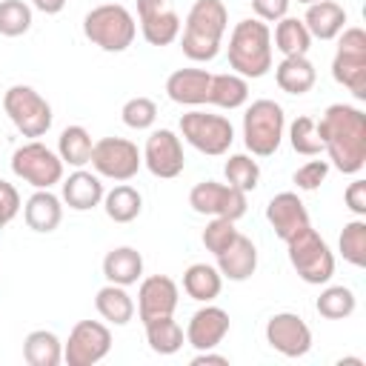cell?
<instances>
[{"label":"cell","mask_w":366,"mask_h":366,"mask_svg":"<svg viewBox=\"0 0 366 366\" xmlns=\"http://www.w3.org/2000/svg\"><path fill=\"white\" fill-rule=\"evenodd\" d=\"M317 134L343 174H355L366 163V114L349 103H332L320 123Z\"/></svg>","instance_id":"cell-1"},{"label":"cell","mask_w":366,"mask_h":366,"mask_svg":"<svg viewBox=\"0 0 366 366\" xmlns=\"http://www.w3.org/2000/svg\"><path fill=\"white\" fill-rule=\"evenodd\" d=\"M229 11L223 0H194L186 14L183 29V54L189 60H212L220 49V37L226 31Z\"/></svg>","instance_id":"cell-2"},{"label":"cell","mask_w":366,"mask_h":366,"mask_svg":"<svg viewBox=\"0 0 366 366\" xmlns=\"http://www.w3.org/2000/svg\"><path fill=\"white\" fill-rule=\"evenodd\" d=\"M229 66L243 77H263L272 66V31L263 20H240L229 37Z\"/></svg>","instance_id":"cell-3"},{"label":"cell","mask_w":366,"mask_h":366,"mask_svg":"<svg viewBox=\"0 0 366 366\" xmlns=\"http://www.w3.org/2000/svg\"><path fill=\"white\" fill-rule=\"evenodd\" d=\"M134 31H137L134 29V17L120 3L94 6L83 17V34L94 46H100L103 51H123V49H129L132 40H134Z\"/></svg>","instance_id":"cell-4"},{"label":"cell","mask_w":366,"mask_h":366,"mask_svg":"<svg viewBox=\"0 0 366 366\" xmlns=\"http://www.w3.org/2000/svg\"><path fill=\"white\" fill-rule=\"evenodd\" d=\"M243 140L252 154H272L283 140V109L280 103L260 97L243 114Z\"/></svg>","instance_id":"cell-5"},{"label":"cell","mask_w":366,"mask_h":366,"mask_svg":"<svg viewBox=\"0 0 366 366\" xmlns=\"http://www.w3.org/2000/svg\"><path fill=\"white\" fill-rule=\"evenodd\" d=\"M286 246H289V260H292L295 272L306 283H326L335 274V254L329 252L326 240L312 226H306L295 237H289Z\"/></svg>","instance_id":"cell-6"},{"label":"cell","mask_w":366,"mask_h":366,"mask_svg":"<svg viewBox=\"0 0 366 366\" xmlns=\"http://www.w3.org/2000/svg\"><path fill=\"white\" fill-rule=\"evenodd\" d=\"M3 109L23 137H40L51 126V106L31 86H9L3 94Z\"/></svg>","instance_id":"cell-7"},{"label":"cell","mask_w":366,"mask_h":366,"mask_svg":"<svg viewBox=\"0 0 366 366\" xmlns=\"http://www.w3.org/2000/svg\"><path fill=\"white\" fill-rule=\"evenodd\" d=\"M332 74L357 100H366V31L360 26L343 29V37L332 60Z\"/></svg>","instance_id":"cell-8"},{"label":"cell","mask_w":366,"mask_h":366,"mask_svg":"<svg viewBox=\"0 0 366 366\" xmlns=\"http://www.w3.org/2000/svg\"><path fill=\"white\" fill-rule=\"evenodd\" d=\"M11 169H14L17 177H23L26 183H31L34 189H49V186L60 183V177H63V160H60V154H54L40 140H31V143H23L20 149H14Z\"/></svg>","instance_id":"cell-9"},{"label":"cell","mask_w":366,"mask_h":366,"mask_svg":"<svg viewBox=\"0 0 366 366\" xmlns=\"http://www.w3.org/2000/svg\"><path fill=\"white\" fill-rule=\"evenodd\" d=\"M112 349V332L100 320H77L63 346V360L69 366H94Z\"/></svg>","instance_id":"cell-10"},{"label":"cell","mask_w":366,"mask_h":366,"mask_svg":"<svg viewBox=\"0 0 366 366\" xmlns=\"http://www.w3.org/2000/svg\"><path fill=\"white\" fill-rule=\"evenodd\" d=\"M180 132L194 149H200L206 154H223L232 146V134H234L232 123L226 117L209 114V112H200V109L186 112L180 117Z\"/></svg>","instance_id":"cell-11"},{"label":"cell","mask_w":366,"mask_h":366,"mask_svg":"<svg viewBox=\"0 0 366 366\" xmlns=\"http://www.w3.org/2000/svg\"><path fill=\"white\" fill-rule=\"evenodd\" d=\"M189 206L197 214L237 220L246 214V192L226 186V183H217V180H200L189 192Z\"/></svg>","instance_id":"cell-12"},{"label":"cell","mask_w":366,"mask_h":366,"mask_svg":"<svg viewBox=\"0 0 366 366\" xmlns=\"http://www.w3.org/2000/svg\"><path fill=\"white\" fill-rule=\"evenodd\" d=\"M100 174L114 177V180H129L140 169V152L132 140L126 137H100L92 146V160H89Z\"/></svg>","instance_id":"cell-13"},{"label":"cell","mask_w":366,"mask_h":366,"mask_svg":"<svg viewBox=\"0 0 366 366\" xmlns=\"http://www.w3.org/2000/svg\"><path fill=\"white\" fill-rule=\"evenodd\" d=\"M266 340L274 352L286 357H303L312 349V329L303 323V317L292 312H277L266 323Z\"/></svg>","instance_id":"cell-14"},{"label":"cell","mask_w":366,"mask_h":366,"mask_svg":"<svg viewBox=\"0 0 366 366\" xmlns=\"http://www.w3.org/2000/svg\"><path fill=\"white\" fill-rule=\"evenodd\" d=\"M143 160H146V166H149V172L154 177H177L183 172V163H186L180 137L172 129L152 132L149 140H146Z\"/></svg>","instance_id":"cell-15"},{"label":"cell","mask_w":366,"mask_h":366,"mask_svg":"<svg viewBox=\"0 0 366 366\" xmlns=\"http://www.w3.org/2000/svg\"><path fill=\"white\" fill-rule=\"evenodd\" d=\"M177 309V283L166 274H152L140 283L137 292V315L140 320H152V317H163L172 315Z\"/></svg>","instance_id":"cell-16"},{"label":"cell","mask_w":366,"mask_h":366,"mask_svg":"<svg viewBox=\"0 0 366 366\" xmlns=\"http://www.w3.org/2000/svg\"><path fill=\"white\" fill-rule=\"evenodd\" d=\"M266 220L272 223V229H274V234H277L280 240H289V237H295L300 229L309 226V212H306L303 200H300L295 192H280V194H274V197L269 200V206H266Z\"/></svg>","instance_id":"cell-17"},{"label":"cell","mask_w":366,"mask_h":366,"mask_svg":"<svg viewBox=\"0 0 366 366\" xmlns=\"http://www.w3.org/2000/svg\"><path fill=\"white\" fill-rule=\"evenodd\" d=\"M229 332V315L220 306H203L192 315L189 329H186V340L203 352V349H214Z\"/></svg>","instance_id":"cell-18"},{"label":"cell","mask_w":366,"mask_h":366,"mask_svg":"<svg viewBox=\"0 0 366 366\" xmlns=\"http://www.w3.org/2000/svg\"><path fill=\"white\" fill-rule=\"evenodd\" d=\"M214 257H217V272L226 274L229 280H246V277H252L254 269H257V249H254V243H252L246 234H240V232H237V237H234L220 254H214Z\"/></svg>","instance_id":"cell-19"},{"label":"cell","mask_w":366,"mask_h":366,"mask_svg":"<svg viewBox=\"0 0 366 366\" xmlns=\"http://www.w3.org/2000/svg\"><path fill=\"white\" fill-rule=\"evenodd\" d=\"M209 83H212V74L203 71V69H177L169 74L166 80V92L174 103H186V106H197V103H206L209 97Z\"/></svg>","instance_id":"cell-20"},{"label":"cell","mask_w":366,"mask_h":366,"mask_svg":"<svg viewBox=\"0 0 366 366\" xmlns=\"http://www.w3.org/2000/svg\"><path fill=\"white\" fill-rule=\"evenodd\" d=\"M23 217H26L29 229H34V232H54V229L60 226L63 206H60V200H57L49 189H37V192L26 200Z\"/></svg>","instance_id":"cell-21"},{"label":"cell","mask_w":366,"mask_h":366,"mask_svg":"<svg viewBox=\"0 0 366 366\" xmlns=\"http://www.w3.org/2000/svg\"><path fill=\"white\" fill-rule=\"evenodd\" d=\"M306 29H309V34L312 37H320V40H332L340 29H343V23H346V11H343V6L340 3H335V0H315V3H309V9H306Z\"/></svg>","instance_id":"cell-22"},{"label":"cell","mask_w":366,"mask_h":366,"mask_svg":"<svg viewBox=\"0 0 366 366\" xmlns=\"http://www.w3.org/2000/svg\"><path fill=\"white\" fill-rule=\"evenodd\" d=\"M103 274L109 283H117V286H129V283H137V277L143 274V257L137 249L132 246H117L112 252H106L103 257Z\"/></svg>","instance_id":"cell-23"},{"label":"cell","mask_w":366,"mask_h":366,"mask_svg":"<svg viewBox=\"0 0 366 366\" xmlns=\"http://www.w3.org/2000/svg\"><path fill=\"white\" fill-rule=\"evenodd\" d=\"M277 86L289 94H303L315 86V66L306 54H286L274 69Z\"/></svg>","instance_id":"cell-24"},{"label":"cell","mask_w":366,"mask_h":366,"mask_svg":"<svg viewBox=\"0 0 366 366\" xmlns=\"http://www.w3.org/2000/svg\"><path fill=\"white\" fill-rule=\"evenodd\" d=\"M100 197H103V183H100L97 174H92V172L77 169L74 174H69V177L63 180V200H66L71 209H77V212H86V209L97 206Z\"/></svg>","instance_id":"cell-25"},{"label":"cell","mask_w":366,"mask_h":366,"mask_svg":"<svg viewBox=\"0 0 366 366\" xmlns=\"http://www.w3.org/2000/svg\"><path fill=\"white\" fill-rule=\"evenodd\" d=\"M23 360L29 366H57L63 360V346L54 332L34 329L23 340Z\"/></svg>","instance_id":"cell-26"},{"label":"cell","mask_w":366,"mask_h":366,"mask_svg":"<svg viewBox=\"0 0 366 366\" xmlns=\"http://www.w3.org/2000/svg\"><path fill=\"white\" fill-rule=\"evenodd\" d=\"M220 286H223V274L209 266V263H192L186 272H183V289L192 300H214L220 295Z\"/></svg>","instance_id":"cell-27"},{"label":"cell","mask_w":366,"mask_h":366,"mask_svg":"<svg viewBox=\"0 0 366 366\" xmlns=\"http://www.w3.org/2000/svg\"><path fill=\"white\" fill-rule=\"evenodd\" d=\"M246 97H249V83H246L243 74H237V71L212 74L206 103H214V106H223V109H237V106L246 103Z\"/></svg>","instance_id":"cell-28"},{"label":"cell","mask_w":366,"mask_h":366,"mask_svg":"<svg viewBox=\"0 0 366 366\" xmlns=\"http://www.w3.org/2000/svg\"><path fill=\"white\" fill-rule=\"evenodd\" d=\"M94 306H97L100 317L109 320V323H114V326H123V323H129L134 317V303L126 295V289L117 286V283H109V286L97 289Z\"/></svg>","instance_id":"cell-29"},{"label":"cell","mask_w":366,"mask_h":366,"mask_svg":"<svg viewBox=\"0 0 366 366\" xmlns=\"http://www.w3.org/2000/svg\"><path fill=\"white\" fill-rule=\"evenodd\" d=\"M146 340H149L152 352H157V355H174L183 346V329L177 326V320L172 315L152 317V320H146Z\"/></svg>","instance_id":"cell-30"},{"label":"cell","mask_w":366,"mask_h":366,"mask_svg":"<svg viewBox=\"0 0 366 366\" xmlns=\"http://www.w3.org/2000/svg\"><path fill=\"white\" fill-rule=\"evenodd\" d=\"M92 134L83 126H66L60 132L57 149H60V160L69 166H86L92 160Z\"/></svg>","instance_id":"cell-31"},{"label":"cell","mask_w":366,"mask_h":366,"mask_svg":"<svg viewBox=\"0 0 366 366\" xmlns=\"http://www.w3.org/2000/svg\"><path fill=\"white\" fill-rule=\"evenodd\" d=\"M140 209H143V197H140V192H137L134 186H129V183H120V186H114V189L106 194V214H109L114 223H129V220H134V217L140 214Z\"/></svg>","instance_id":"cell-32"},{"label":"cell","mask_w":366,"mask_h":366,"mask_svg":"<svg viewBox=\"0 0 366 366\" xmlns=\"http://www.w3.org/2000/svg\"><path fill=\"white\" fill-rule=\"evenodd\" d=\"M140 29L152 46H169L180 31V17L172 9H160L149 17H140Z\"/></svg>","instance_id":"cell-33"},{"label":"cell","mask_w":366,"mask_h":366,"mask_svg":"<svg viewBox=\"0 0 366 366\" xmlns=\"http://www.w3.org/2000/svg\"><path fill=\"white\" fill-rule=\"evenodd\" d=\"M274 43L277 49L286 54H306L309 51V43H312V34L306 29L303 20L297 17H280L277 29H274Z\"/></svg>","instance_id":"cell-34"},{"label":"cell","mask_w":366,"mask_h":366,"mask_svg":"<svg viewBox=\"0 0 366 366\" xmlns=\"http://www.w3.org/2000/svg\"><path fill=\"white\" fill-rule=\"evenodd\" d=\"M355 312V295L349 286H326L317 297V315L326 320H343Z\"/></svg>","instance_id":"cell-35"},{"label":"cell","mask_w":366,"mask_h":366,"mask_svg":"<svg viewBox=\"0 0 366 366\" xmlns=\"http://www.w3.org/2000/svg\"><path fill=\"white\" fill-rule=\"evenodd\" d=\"M289 140H292V149H295L297 154L315 157V154H320V149H323V140H320V134H317V120L309 117V114H300V117L289 126Z\"/></svg>","instance_id":"cell-36"},{"label":"cell","mask_w":366,"mask_h":366,"mask_svg":"<svg viewBox=\"0 0 366 366\" xmlns=\"http://www.w3.org/2000/svg\"><path fill=\"white\" fill-rule=\"evenodd\" d=\"M340 254L352 263V266H366V220H349L340 232Z\"/></svg>","instance_id":"cell-37"},{"label":"cell","mask_w":366,"mask_h":366,"mask_svg":"<svg viewBox=\"0 0 366 366\" xmlns=\"http://www.w3.org/2000/svg\"><path fill=\"white\" fill-rule=\"evenodd\" d=\"M223 172H226L229 186H234V189H240V192H252V189L257 186V180H260V166H257V160H252L249 154H232V157L226 160Z\"/></svg>","instance_id":"cell-38"},{"label":"cell","mask_w":366,"mask_h":366,"mask_svg":"<svg viewBox=\"0 0 366 366\" xmlns=\"http://www.w3.org/2000/svg\"><path fill=\"white\" fill-rule=\"evenodd\" d=\"M31 26V9L23 0H0V34L20 37Z\"/></svg>","instance_id":"cell-39"},{"label":"cell","mask_w":366,"mask_h":366,"mask_svg":"<svg viewBox=\"0 0 366 366\" xmlns=\"http://www.w3.org/2000/svg\"><path fill=\"white\" fill-rule=\"evenodd\" d=\"M120 114H123V123L129 129H149L154 123V117H157V103L152 97H146V94H137V97H129L123 103Z\"/></svg>","instance_id":"cell-40"},{"label":"cell","mask_w":366,"mask_h":366,"mask_svg":"<svg viewBox=\"0 0 366 366\" xmlns=\"http://www.w3.org/2000/svg\"><path fill=\"white\" fill-rule=\"evenodd\" d=\"M234 237H237V229H234V220L229 217H212L209 226L203 229V246L212 254H220Z\"/></svg>","instance_id":"cell-41"},{"label":"cell","mask_w":366,"mask_h":366,"mask_svg":"<svg viewBox=\"0 0 366 366\" xmlns=\"http://www.w3.org/2000/svg\"><path fill=\"white\" fill-rule=\"evenodd\" d=\"M326 174H329V163H326V160H309V163H303V166L292 174V180L297 183V189L312 192V189H317V186L326 180Z\"/></svg>","instance_id":"cell-42"},{"label":"cell","mask_w":366,"mask_h":366,"mask_svg":"<svg viewBox=\"0 0 366 366\" xmlns=\"http://www.w3.org/2000/svg\"><path fill=\"white\" fill-rule=\"evenodd\" d=\"M20 212V194L9 180H0V229L6 223L14 220V214Z\"/></svg>","instance_id":"cell-43"},{"label":"cell","mask_w":366,"mask_h":366,"mask_svg":"<svg viewBox=\"0 0 366 366\" xmlns=\"http://www.w3.org/2000/svg\"><path fill=\"white\" fill-rule=\"evenodd\" d=\"M346 206L357 214V217H363L366 214V180H352L349 186H346Z\"/></svg>","instance_id":"cell-44"},{"label":"cell","mask_w":366,"mask_h":366,"mask_svg":"<svg viewBox=\"0 0 366 366\" xmlns=\"http://www.w3.org/2000/svg\"><path fill=\"white\" fill-rule=\"evenodd\" d=\"M252 9L260 20H280L289 9V0H252Z\"/></svg>","instance_id":"cell-45"},{"label":"cell","mask_w":366,"mask_h":366,"mask_svg":"<svg viewBox=\"0 0 366 366\" xmlns=\"http://www.w3.org/2000/svg\"><path fill=\"white\" fill-rule=\"evenodd\" d=\"M192 366H229V357H223V355H212V349H203L200 355L192 357Z\"/></svg>","instance_id":"cell-46"},{"label":"cell","mask_w":366,"mask_h":366,"mask_svg":"<svg viewBox=\"0 0 366 366\" xmlns=\"http://www.w3.org/2000/svg\"><path fill=\"white\" fill-rule=\"evenodd\" d=\"M160 9H166V0H137V14L140 17H149Z\"/></svg>","instance_id":"cell-47"},{"label":"cell","mask_w":366,"mask_h":366,"mask_svg":"<svg viewBox=\"0 0 366 366\" xmlns=\"http://www.w3.org/2000/svg\"><path fill=\"white\" fill-rule=\"evenodd\" d=\"M34 3V9H40L43 14H57L63 6H66V0H31Z\"/></svg>","instance_id":"cell-48"},{"label":"cell","mask_w":366,"mask_h":366,"mask_svg":"<svg viewBox=\"0 0 366 366\" xmlns=\"http://www.w3.org/2000/svg\"><path fill=\"white\" fill-rule=\"evenodd\" d=\"M337 366H363V360H357V357H343Z\"/></svg>","instance_id":"cell-49"},{"label":"cell","mask_w":366,"mask_h":366,"mask_svg":"<svg viewBox=\"0 0 366 366\" xmlns=\"http://www.w3.org/2000/svg\"><path fill=\"white\" fill-rule=\"evenodd\" d=\"M297 3H315V0H297Z\"/></svg>","instance_id":"cell-50"}]
</instances>
